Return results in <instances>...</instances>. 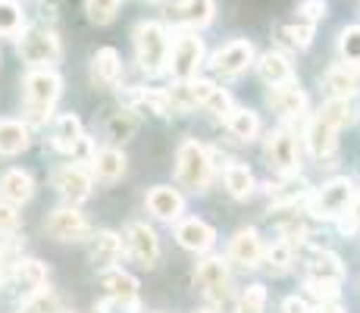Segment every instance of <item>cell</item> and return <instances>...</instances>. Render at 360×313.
<instances>
[{
	"label": "cell",
	"mask_w": 360,
	"mask_h": 313,
	"mask_svg": "<svg viewBox=\"0 0 360 313\" xmlns=\"http://www.w3.org/2000/svg\"><path fill=\"white\" fill-rule=\"evenodd\" d=\"M25 88V113L32 122H47L53 113V103L63 94V79L53 69H32L22 79Z\"/></svg>",
	"instance_id": "6da1fadb"
},
{
	"label": "cell",
	"mask_w": 360,
	"mask_h": 313,
	"mask_svg": "<svg viewBox=\"0 0 360 313\" xmlns=\"http://www.w3.org/2000/svg\"><path fill=\"white\" fill-rule=\"evenodd\" d=\"M169 32L160 23L135 25V57L148 75H160L169 69Z\"/></svg>",
	"instance_id": "7a4b0ae2"
},
{
	"label": "cell",
	"mask_w": 360,
	"mask_h": 313,
	"mask_svg": "<svg viewBox=\"0 0 360 313\" xmlns=\"http://www.w3.org/2000/svg\"><path fill=\"white\" fill-rule=\"evenodd\" d=\"M176 179L188 191H204L213 179V157L195 138H185L176 154Z\"/></svg>",
	"instance_id": "3957f363"
},
{
	"label": "cell",
	"mask_w": 360,
	"mask_h": 313,
	"mask_svg": "<svg viewBox=\"0 0 360 313\" xmlns=\"http://www.w3.org/2000/svg\"><path fill=\"white\" fill-rule=\"evenodd\" d=\"M354 198H357L354 182H351L348 176H335L310 194V210H314V217H320V219H338L351 210Z\"/></svg>",
	"instance_id": "277c9868"
},
{
	"label": "cell",
	"mask_w": 360,
	"mask_h": 313,
	"mask_svg": "<svg viewBox=\"0 0 360 313\" xmlns=\"http://www.w3.org/2000/svg\"><path fill=\"white\" fill-rule=\"evenodd\" d=\"M19 57L34 69H51L60 60V38L53 29L44 25H32L19 38Z\"/></svg>",
	"instance_id": "5b68a950"
},
{
	"label": "cell",
	"mask_w": 360,
	"mask_h": 313,
	"mask_svg": "<svg viewBox=\"0 0 360 313\" xmlns=\"http://www.w3.org/2000/svg\"><path fill=\"white\" fill-rule=\"evenodd\" d=\"M200 63H204V41H200L195 32L179 34L169 44V72L176 75L179 82L195 79Z\"/></svg>",
	"instance_id": "8992f818"
},
{
	"label": "cell",
	"mask_w": 360,
	"mask_h": 313,
	"mask_svg": "<svg viewBox=\"0 0 360 313\" xmlns=\"http://www.w3.org/2000/svg\"><path fill=\"white\" fill-rule=\"evenodd\" d=\"M263 154H266V163L279 176H292V172H297V166H301V151H297V138L292 129L269 132L266 144H263Z\"/></svg>",
	"instance_id": "52a82bcc"
},
{
	"label": "cell",
	"mask_w": 360,
	"mask_h": 313,
	"mask_svg": "<svg viewBox=\"0 0 360 313\" xmlns=\"http://www.w3.org/2000/svg\"><path fill=\"white\" fill-rule=\"evenodd\" d=\"M195 282L207 295V301L223 304L229 298V269H226L223 257H204L195 269Z\"/></svg>",
	"instance_id": "ba28073f"
},
{
	"label": "cell",
	"mask_w": 360,
	"mask_h": 313,
	"mask_svg": "<svg viewBox=\"0 0 360 313\" xmlns=\"http://www.w3.org/2000/svg\"><path fill=\"white\" fill-rule=\"evenodd\" d=\"M126 248L135 257V263H141V267L154 269L160 263V238H157V232L148 222H131L126 229Z\"/></svg>",
	"instance_id": "9c48e42d"
},
{
	"label": "cell",
	"mask_w": 360,
	"mask_h": 313,
	"mask_svg": "<svg viewBox=\"0 0 360 313\" xmlns=\"http://www.w3.org/2000/svg\"><path fill=\"white\" fill-rule=\"evenodd\" d=\"M51 182H53V188H57L60 198H63L69 207H75V204H82V200H88V194H91V176H88L82 166H72V163H66V166H60V170H53Z\"/></svg>",
	"instance_id": "30bf717a"
},
{
	"label": "cell",
	"mask_w": 360,
	"mask_h": 313,
	"mask_svg": "<svg viewBox=\"0 0 360 313\" xmlns=\"http://www.w3.org/2000/svg\"><path fill=\"white\" fill-rule=\"evenodd\" d=\"M251 63H254V44L251 41H229V44H223L217 53H213V69H217L219 75H226V79L241 75Z\"/></svg>",
	"instance_id": "8fae6325"
},
{
	"label": "cell",
	"mask_w": 360,
	"mask_h": 313,
	"mask_svg": "<svg viewBox=\"0 0 360 313\" xmlns=\"http://www.w3.org/2000/svg\"><path fill=\"white\" fill-rule=\"evenodd\" d=\"M213 82H204V79H185V82H176V85L166 91V101H169V110H179V113H188L195 107H204L207 94L213 91Z\"/></svg>",
	"instance_id": "7c38bea8"
},
{
	"label": "cell",
	"mask_w": 360,
	"mask_h": 313,
	"mask_svg": "<svg viewBox=\"0 0 360 313\" xmlns=\"http://www.w3.org/2000/svg\"><path fill=\"white\" fill-rule=\"evenodd\" d=\"M101 285L107 291V298L113 304H120L122 310H135L138 307V279L131 273H122V269H107L101 276Z\"/></svg>",
	"instance_id": "4fadbf2b"
},
{
	"label": "cell",
	"mask_w": 360,
	"mask_h": 313,
	"mask_svg": "<svg viewBox=\"0 0 360 313\" xmlns=\"http://www.w3.org/2000/svg\"><path fill=\"white\" fill-rule=\"evenodd\" d=\"M47 232L57 241H79L88 235V219L75 207H60L47 217Z\"/></svg>",
	"instance_id": "5bb4252c"
},
{
	"label": "cell",
	"mask_w": 360,
	"mask_h": 313,
	"mask_svg": "<svg viewBox=\"0 0 360 313\" xmlns=\"http://www.w3.org/2000/svg\"><path fill=\"white\" fill-rule=\"evenodd\" d=\"M229 257L235 263H241V267H248V269L260 267L263 241H260L257 229H238V232L232 235V241H229Z\"/></svg>",
	"instance_id": "9a60e30c"
},
{
	"label": "cell",
	"mask_w": 360,
	"mask_h": 313,
	"mask_svg": "<svg viewBox=\"0 0 360 313\" xmlns=\"http://www.w3.org/2000/svg\"><path fill=\"white\" fill-rule=\"evenodd\" d=\"M266 103L276 110L279 116H301L304 107H307V97L297 88V82H285V85H273L266 94Z\"/></svg>",
	"instance_id": "2e32d148"
},
{
	"label": "cell",
	"mask_w": 360,
	"mask_h": 313,
	"mask_svg": "<svg viewBox=\"0 0 360 313\" xmlns=\"http://www.w3.org/2000/svg\"><path fill=\"white\" fill-rule=\"evenodd\" d=\"M176 238L185 250H195V254H204V250L213 248L217 241V232L207 226L204 219H182L176 226Z\"/></svg>",
	"instance_id": "e0dca14e"
},
{
	"label": "cell",
	"mask_w": 360,
	"mask_h": 313,
	"mask_svg": "<svg viewBox=\"0 0 360 313\" xmlns=\"http://www.w3.org/2000/svg\"><path fill=\"white\" fill-rule=\"evenodd\" d=\"M148 210L154 213L157 219L172 222V219L182 217L185 200H182V194H179L176 188H169V185H157V188H150V191H148Z\"/></svg>",
	"instance_id": "ac0fdd59"
},
{
	"label": "cell",
	"mask_w": 360,
	"mask_h": 313,
	"mask_svg": "<svg viewBox=\"0 0 360 313\" xmlns=\"http://www.w3.org/2000/svg\"><path fill=\"white\" fill-rule=\"evenodd\" d=\"M32 194H34V182L29 172L6 170L4 176H0V200H6V204H13V207H22L32 200Z\"/></svg>",
	"instance_id": "d6986e66"
},
{
	"label": "cell",
	"mask_w": 360,
	"mask_h": 313,
	"mask_svg": "<svg viewBox=\"0 0 360 313\" xmlns=\"http://www.w3.org/2000/svg\"><path fill=\"white\" fill-rule=\"evenodd\" d=\"M345 276V267L342 260H338V254H332V250H314L307 260V279L314 282H332L338 285Z\"/></svg>",
	"instance_id": "ffe728a7"
},
{
	"label": "cell",
	"mask_w": 360,
	"mask_h": 313,
	"mask_svg": "<svg viewBox=\"0 0 360 313\" xmlns=\"http://www.w3.org/2000/svg\"><path fill=\"white\" fill-rule=\"evenodd\" d=\"M120 72H122V63H120V53L113 47H101L98 53L91 57V82L101 88H113L120 82Z\"/></svg>",
	"instance_id": "44dd1931"
},
{
	"label": "cell",
	"mask_w": 360,
	"mask_h": 313,
	"mask_svg": "<svg viewBox=\"0 0 360 313\" xmlns=\"http://www.w3.org/2000/svg\"><path fill=\"white\" fill-rule=\"evenodd\" d=\"M88 254H91V260L98 263V267H113L116 260H120L122 254V241L116 232H107V229H101V232L91 235V241H88Z\"/></svg>",
	"instance_id": "7402d4cb"
},
{
	"label": "cell",
	"mask_w": 360,
	"mask_h": 313,
	"mask_svg": "<svg viewBox=\"0 0 360 313\" xmlns=\"http://www.w3.org/2000/svg\"><path fill=\"white\" fill-rule=\"evenodd\" d=\"M172 19L188 29H204L213 19V0H179L172 6Z\"/></svg>",
	"instance_id": "603a6c76"
},
{
	"label": "cell",
	"mask_w": 360,
	"mask_h": 313,
	"mask_svg": "<svg viewBox=\"0 0 360 313\" xmlns=\"http://www.w3.org/2000/svg\"><path fill=\"white\" fill-rule=\"evenodd\" d=\"M257 72H260V79L266 82V85H285V82H295L292 63L282 57V53H276V51L263 53L260 63H257Z\"/></svg>",
	"instance_id": "cb8c5ba5"
},
{
	"label": "cell",
	"mask_w": 360,
	"mask_h": 313,
	"mask_svg": "<svg viewBox=\"0 0 360 313\" xmlns=\"http://www.w3.org/2000/svg\"><path fill=\"white\" fill-rule=\"evenodd\" d=\"M94 176L101 179V182H116V179H122V172H126V154H122L120 148H103V151H94Z\"/></svg>",
	"instance_id": "d4e9b609"
},
{
	"label": "cell",
	"mask_w": 360,
	"mask_h": 313,
	"mask_svg": "<svg viewBox=\"0 0 360 313\" xmlns=\"http://www.w3.org/2000/svg\"><path fill=\"white\" fill-rule=\"evenodd\" d=\"M32 135H29V125H22L19 120H0V154L13 157V154H22L29 148Z\"/></svg>",
	"instance_id": "484cf974"
},
{
	"label": "cell",
	"mask_w": 360,
	"mask_h": 313,
	"mask_svg": "<svg viewBox=\"0 0 360 313\" xmlns=\"http://www.w3.org/2000/svg\"><path fill=\"white\" fill-rule=\"evenodd\" d=\"M307 144L316 157H332L335 154V144H338V132L332 129L329 122H323L320 116H314L307 125Z\"/></svg>",
	"instance_id": "4316f807"
},
{
	"label": "cell",
	"mask_w": 360,
	"mask_h": 313,
	"mask_svg": "<svg viewBox=\"0 0 360 313\" xmlns=\"http://www.w3.org/2000/svg\"><path fill=\"white\" fill-rule=\"evenodd\" d=\"M16 282L29 298L38 295V291H44V285H47V267L41 260L25 257V260H19V267H16Z\"/></svg>",
	"instance_id": "83f0119b"
},
{
	"label": "cell",
	"mask_w": 360,
	"mask_h": 313,
	"mask_svg": "<svg viewBox=\"0 0 360 313\" xmlns=\"http://www.w3.org/2000/svg\"><path fill=\"white\" fill-rule=\"evenodd\" d=\"M85 138V132H82V122L75 120L72 113H66V116H60L57 122H53V135H51V141H53V148L57 151H63V154H72V148Z\"/></svg>",
	"instance_id": "f1b7e54d"
},
{
	"label": "cell",
	"mask_w": 360,
	"mask_h": 313,
	"mask_svg": "<svg viewBox=\"0 0 360 313\" xmlns=\"http://www.w3.org/2000/svg\"><path fill=\"white\" fill-rule=\"evenodd\" d=\"M326 88L332 91V97H345L348 101L351 94L360 91V75L354 72V66H332L326 72Z\"/></svg>",
	"instance_id": "f546056e"
},
{
	"label": "cell",
	"mask_w": 360,
	"mask_h": 313,
	"mask_svg": "<svg viewBox=\"0 0 360 313\" xmlns=\"http://www.w3.org/2000/svg\"><path fill=\"white\" fill-rule=\"evenodd\" d=\"M310 198V185L307 182H295V179L282 176L279 185H269V200L276 207H295L297 200Z\"/></svg>",
	"instance_id": "4dcf8cb0"
},
{
	"label": "cell",
	"mask_w": 360,
	"mask_h": 313,
	"mask_svg": "<svg viewBox=\"0 0 360 313\" xmlns=\"http://www.w3.org/2000/svg\"><path fill=\"white\" fill-rule=\"evenodd\" d=\"M226 129H229V135L238 138V141H254L260 132V120L254 110H232V113L226 116Z\"/></svg>",
	"instance_id": "1f68e13d"
},
{
	"label": "cell",
	"mask_w": 360,
	"mask_h": 313,
	"mask_svg": "<svg viewBox=\"0 0 360 313\" xmlns=\"http://www.w3.org/2000/svg\"><path fill=\"white\" fill-rule=\"evenodd\" d=\"M126 101L135 110H148V113H154V116H166V113H169L166 91H154V88H135V91H126Z\"/></svg>",
	"instance_id": "d6a6232c"
},
{
	"label": "cell",
	"mask_w": 360,
	"mask_h": 313,
	"mask_svg": "<svg viewBox=\"0 0 360 313\" xmlns=\"http://www.w3.org/2000/svg\"><path fill=\"white\" fill-rule=\"evenodd\" d=\"M223 179H226L229 194H232V198H238V200L241 198H251L254 188H257V182H254V172L248 170V166H241V163H229V166H226Z\"/></svg>",
	"instance_id": "836d02e7"
},
{
	"label": "cell",
	"mask_w": 360,
	"mask_h": 313,
	"mask_svg": "<svg viewBox=\"0 0 360 313\" xmlns=\"http://www.w3.org/2000/svg\"><path fill=\"white\" fill-rule=\"evenodd\" d=\"M323 122H329L335 132H342L345 125H351V120H354V110H351V101H345V97H332V101L323 103L320 113Z\"/></svg>",
	"instance_id": "e575fe53"
},
{
	"label": "cell",
	"mask_w": 360,
	"mask_h": 313,
	"mask_svg": "<svg viewBox=\"0 0 360 313\" xmlns=\"http://www.w3.org/2000/svg\"><path fill=\"white\" fill-rule=\"evenodd\" d=\"M338 53H342L345 66L360 69V25H348L338 34Z\"/></svg>",
	"instance_id": "d590c367"
},
{
	"label": "cell",
	"mask_w": 360,
	"mask_h": 313,
	"mask_svg": "<svg viewBox=\"0 0 360 313\" xmlns=\"http://www.w3.org/2000/svg\"><path fill=\"white\" fill-rule=\"evenodd\" d=\"M279 38L285 41V44L292 47H310V41H314V25L310 23H288V25H279Z\"/></svg>",
	"instance_id": "8d00e7d4"
},
{
	"label": "cell",
	"mask_w": 360,
	"mask_h": 313,
	"mask_svg": "<svg viewBox=\"0 0 360 313\" xmlns=\"http://www.w3.org/2000/svg\"><path fill=\"white\" fill-rule=\"evenodd\" d=\"M135 116L129 113V110H120V113H113L107 120V135L113 138V141H126V138L135 135Z\"/></svg>",
	"instance_id": "74e56055"
},
{
	"label": "cell",
	"mask_w": 360,
	"mask_h": 313,
	"mask_svg": "<svg viewBox=\"0 0 360 313\" xmlns=\"http://www.w3.org/2000/svg\"><path fill=\"white\" fill-rule=\"evenodd\" d=\"M60 310V298L53 295V291H38V295L25 298L22 307H19L16 313H57Z\"/></svg>",
	"instance_id": "f35d334b"
},
{
	"label": "cell",
	"mask_w": 360,
	"mask_h": 313,
	"mask_svg": "<svg viewBox=\"0 0 360 313\" xmlns=\"http://www.w3.org/2000/svg\"><path fill=\"white\" fill-rule=\"evenodd\" d=\"M263 257L269 260V269H273V273H282V269H288V263L295 260V248H292L288 238H282V241H276L269 250H263Z\"/></svg>",
	"instance_id": "ab89813d"
},
{
	"label": "cell",
	"mask_w": 360,
	"mask_h": 313,
	"mask_svg": "<svg viewBox=\"0 0 360 313\" xmlns=\"http://www.w3.org/2000/svg\"><path fill=\"white\" fill-rule=\"evenodd\" d=\"M120 4L122 0H85L88 16H91V23H98V25L113 23L116 13H120Z\"/></svg>",
	"instance_id": "60d3db41"
},
{
	"label": "cell",
	"mask_w": 360,
	"mask_h": 313,
	"mask_svg": "<svg viewBox=\"0 0 360 313\" xmlns=\"http://www.w3.org/2000/svg\"><path fill=\"white\" fill-rule=\"evenodd\" d=\"M22 29V10L13 0H0V34H19Z\"/></svg>",
	"instance_id": "b9f144b4"
},
{
	"label": "cell",
	"mask_w": 360,
	"mask_h": 313,
	"mask_svg": "<svg viewBox=\"0 0 360 313\" xmlns=\"http://www.w3.org/2000/svg\"><path fill=\"white\" fill-rule=\"evenodd\" d=\"M266 307V288L263 285H248L238 301V313H263Z\"/></svg>",
	"instance_id": "7bdbcfd3"
},
{
	"label": "cell",
	"mask_w": 360,
	"mask_h": 313,
	"mask_svg": "<svg viewBox=\"0 0 360 313\" xmlns=\"http://www.w3.org/2000/svg\"><path fill=\"white\" fill-rule=\"evenodd\" d=\"M204 110H210L213 116H229L232 113V97L229 91H223V88H213L210 94H207V101H204Z\"/></svg>",
	"instance_id": "ee69618b"
},
{
	"label": "cell",
	"mask_w": 360,
	"mask_h": 313,
	"mask_svg": "<svg viewBox=\"0 0 360 313\" xmlns=\"http://www.w3.org/2000/svg\"><path fill=\"white\" fill-rule=\"evenodd\" d=\"M307 295H310V298H316L320 304H329V301H335V298H338V285L307 279Z\"/></svg>",
	"instance_id": "f6af8a7d"
},
{
	"label": "cell",
	"mask_w": 360,
	"mask_h": 313,
	"mask_svg": "<svg viewBox=\"0 0 360 313\" xmlns=\"http://www.w3.org/2000/svg\"><path fill=\"white\" fill-rule=\"evenodd\" d=\"M297 16L304 19V23H320L323 16H326V0H304L301 6H297Z\"/></svg>",
	"instance_id": "bcb514c9"
},
{
	"label": "cell",
	"mask_w": 360,
	"mask_h": 313,
	"mask_svg": "<svg viewBox=\"0 0 360 313\" xmlns=\"http://www.w3.org/2000/svg\"><path fill=\"white\" fill-rule=\"evenodd\" d=\"M19 229V213L13 204L0 200V232H16Z\"/></svg>",
	"instance_id": "7dc6e473"
},
{
	"label": "cell",
	"mask_w": 360,
	"mask_h": 313,
	"mask_svg": "<svg viewBox=\"0 0 360 313\" xmlns=\"http://www.w3.org/2000/svg\"><path fill=\"white\" fill-rule=\"evenodd\" d=\"M282 313H314V310H310L307 298L292 295V298H285V301H282Z\"/></svg>",
	"instance_id": "c3c4849f"
},
{
	"label": "cell",
	"mask_w": 360,
	"mask_h": 313,
	"mask_svg": "<svg viewBox=\"0 0 360 313\" xmlns=\"http://www.w3.org/2000/svg\"><path fill=\"white\" fill-rule=\"evenodd\" d=\"M348 217H351V222H354V226H360V194H357V198H354V204H351Z\"/></svg>",
	"instance_id": "681fc988"
},
{
	"label": "cell",
	"mask_w": 360,
	"mask_h": 313,
	"mask_svg": "<svg viewBox=\"0 0 360 313\" xmlns=\"http://www.w3.org/2000/svg\"><path fill=\"white\" fill-rule=\"evenodd\" d=\"M314 313H345L342 307H338V304L335 301H329V304H320V307H316Z\"/></svg>",
	"instance_id": "f907efd6"
},
{
	"label": "cell",
	"mask_w": 360,
	"mask_h": 313,
	"mask_svg": "<svg viewBox=\"0 0 360 313\" xmlns=\"http://www.w3.org/2000/svg\"><path fill=\"white\" fill-rule=\"evenodd\" d=\"M6 276H10V263H6V254L0 250V282H6Z\"/></svg>",
	"instance_id": "816d5d0a"
},
{
	"label": "cell",
	"mask_w": 360,
	"mask_h": 313,
	"mask_svg": "<svg viewBox=\"0 0 360 313\" xmlns=\"http://www.w3.org/2000/svg\"><path fill=\"white\" fill-rule=\"evenodd\" d=\"M195 313H217V310H210V307H204V310H195Z\"/></svg>",
	"instance_id": "f5cc1de1"
},
{
	"label": "cell",
	"mask_w": 360,
	"mask_h": 313,
	"mask_svg": "<svg viewBox=\"0 0 360 313\" xmlns=\"http://www.w3.org/2000/svg\"><path fill=\"white\" fill-rule=\"evenodd\" d=\"M144 4H160V0H144Z\"/></svg>",
	"instance_id": "db71d44e"
}]
</instances>
